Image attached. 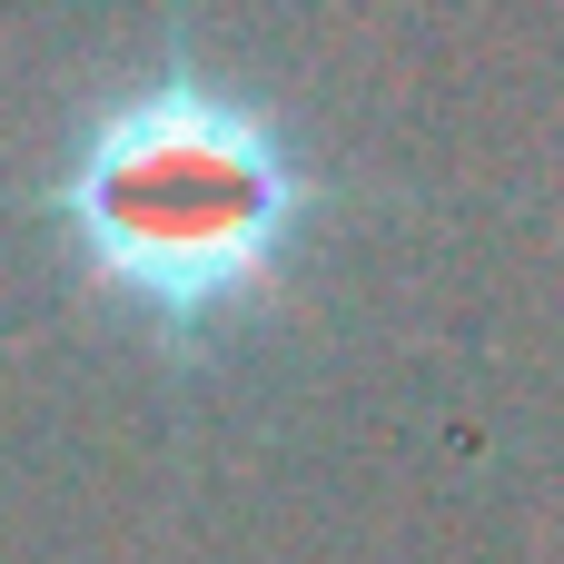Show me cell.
Wrapping results in <instances>:
<instances>
[{
	"mask_svg": "<svg viewBox=\"0 0 564 564\" xmlns=\"http://www.w3.org/2000/svg\"><path fill=\"white\" fill-rule=\"evenodd\" d=\"M307 208L317 178L288 149L278 109L228 69L188 59L109 79L79 109L50 178L59 248L159 347H198L248 307H268Z\"/></svg>",
	"mask_w": 564,
	"mask_h": 564,
	"instance_id": "1",
	"label": "cell"
}]
</instances>
